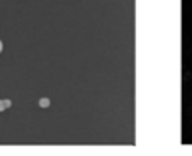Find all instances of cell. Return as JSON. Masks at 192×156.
Returning <instances> with one entry per match:
<instances>
[{"mask_svg":"<svg viewBox=\"0 0 192 156\" xmlns=\"http://www.w3.org/2000/svg\"><path fill=\"white\" fill-rule=\"evenodd\" d=\"M2 49H3V44H2V41H0V53H2Z\"/></svg>","mask_w":192,"mask_h":156,"instance_id":"3957f363","label":"cell"},{"mask_svg":"<svg viewBox=\"0 0 192 156\" xmlns=\"http://www.w3.org/2000/svg\"><path fill=\"white\" fill-rule=\"evenodd\" d=\"M7 107H10V100H0V110H3Z\"/></svg>","mask_w":192,"mask_h":156,"instance_id":"6da1fadb","label":"cell"},{"mask_svg":"<svg viewBox=\"0 0 192 156\" xmlns=\"http://www.w3.org/2000/svg\"><path fill=\"white\" fill-rule=\"evenodd\" d=\"M39 105H41V107H48V105H49V100H48V98H41V100H39Z\"/></svg>","mask_w":192,"mask_h":156,"instance_id":"7a4b0ae2","label":"cell"}]
</instances>
